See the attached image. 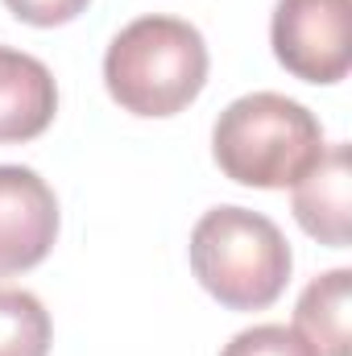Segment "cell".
I'll return each mask as SVG.
<instances>
[{
    "label": "cell",
    "instance_id": "1",
    "mask_svg": "<svg viewBox=\"0 0 352 356\" xmlns=\"http://www.w3.org/2000/svg\"><path fill=\"white\" fill-rule=\"evenodd\" d=\"M323 124L298 99L253 91L232 99L211 129V158L241 186H294L323 158Z\"/></svg>",
    "mask_w": 352,
    "mask_h": 356
},
{
    "label": "cell",
    "instance_id": "2",
    "mask_svg": "<svg viewBox=\"0 0 352 356\" xmlns=\"http://www.w3.org/2000/svg\"><path fill=\"white\" fill-rule=\"evenodd\" d=\"M104 83L133 116H175L207 83V42L182 17H137L108 42Z\"/></svg>",
    "mask_w": 352,
    "mask_h": 356
},
{
    "label": "cell",
    "instance_id": "3",
    "mask_svg": "<svg viewBox=\"0 0 352 356\" xmlns=\"http://www.w3.org/2000/svg\"><path fill=\"white\" fill-rule=\"evenodd\" d=\"M290 245L282 228L249 207H211L191 228V273L228 311H265L290 282Z\"/></svg>",
    "mask_w": 352,
    "mask_h": 356
},
{
    "label": "cell",
    "instance_id": "4",
    "mask_svg": "<svg viewBox=\"0 0 352 356\" xmlns=\"http://www.w3.org/2000/svg\"><path fill=\"white\" fill-rule=\"evenodd\" d=\"M269 42L294 79L340 83L352 67V0H278Z\"/></svg>",
    "mask_w": 352,
    "mask_h": 356
},
{
    "label": "cell",
    "instance_id": "5",
    "mask_svg": "<svg viewBox=\"0 0 352 356\" xmlns=\"http://www.w3.org/2000/svg\"><path fill=\"white\" fill-rule=\"evenodd\" d=\"M58 241V199L29 166H0V277L42 266Z\"/></svg>",
    "mask_w": 352,
    "mask_h": 356
},
{
    "label": "cell",
    "instance_id": "6",
    "mask_svg": "<svg viewBox=\"0 0 352 356\" xmlns=\"http://www.w3.org/2000/svg\"><path fill=\"white\" fill-rule=\"evenodd\" d=\"M58 112V83L50 67L25 50L0 46V145L33 141Z\"/></svg>",
    "mask_w": 352,
    "mask_h": 356
},
{
    "label": "cell",
    "instance_id": "7",
    "mask_svg": "<svg viewBox=\"0 0 352 356\" xmlns=\"http://www.w3.org/2000/svg\"><path fill=\"white\" fill-rule=\"evenodd\" d=\"M349 145H328L323 158L294 182V220L328 249H349Z\"/></svg>",
    "mask_w": 352,
    "mask_h": 356
},
{
    "label": "cell",
    "instance_id": "8",
    "mask_svg": "<svg viewBox=\"0 0 352 356\" xmlns=\"http://www.w3.org/2000/svg\"><path fill=\"white\" fill-rule=\"evenodd\" d=\"M349 302H352V269H328L298 294L294 327L319 356H352L349 336Z\"/></svg>",
    "mask_w": 352,
    "mask_h": 356
},
{
    "label": "cell",
    "instance_id": "9",
    "mask_svg": "<svg viewBox=\"0 0 352 356\" xmlns=\"http://www.w3.org/2000/svg\"><path fill=\"white\" fill-rule=\"evenodd\" d=\"M54 323L38 294L0 286V356H50Z\"/></svg>",
    "mask_w": 352,
    "mask_h": 356
},
{
    "label": "cell",
    "instance_id": "10",
    "mask_svg": "<svg viewBox=\"0 0 352 356\" xmlns=\"http://www.w3.org/2000/svg\"><path fill=\"white\" fill-rule=\"evenodd\" d=\"M220 356H319L307 336L298 327H286V323H257V327H245L237 332Z\"/></svg>",
    "mask_w": 352,
    "mask_h": 356
},
{
    "label": "cell",
    "instance_id": "11",
    "mask_svg": "<svg viewBox=\"0 0 352 356\" xmlns=\"http://www.w3.org/2000/svg\"><path fill=\"white\" fill-rule=\"evenodd\" d=\"M8 13L25 25H38V29H54V25H67L75 21L91 0H4Z\"/></svg>",
    "mask_w": 352,
    "mask_h": 356
}]
</instances>
